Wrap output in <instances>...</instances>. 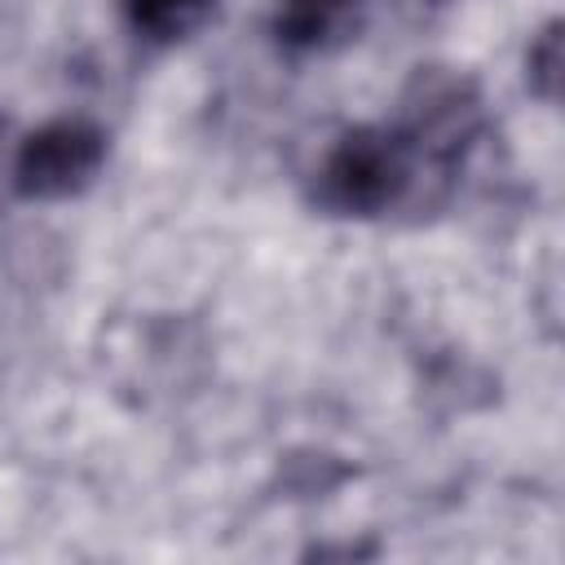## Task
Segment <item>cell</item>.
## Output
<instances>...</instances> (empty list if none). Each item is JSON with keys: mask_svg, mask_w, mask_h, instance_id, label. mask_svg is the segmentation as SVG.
Wrapping results in <instances>:
<instances>
[{"mask_svg": "<svg viewBox=\"0 0 565 565\" xmlns=\"http://www.w3.org/2000/svg\"><path fill=\"white\" fill-rule=\"evenodd\" d=\"M419 177V159L397 128H353L322 154L313 199L335 216H380L406 203Z\"/></svg>", "mask_w": 565, "mask_h": 565, "instance_id": "6da1fadb", "label": "cell"}, {"mask_svg": "<svg viewBox=\"0 0 565 565\" xmlns=\"http://www.w3.org/2000/svg\"><path fill=\"white\" fill-rule=\"evenodd\" d=\"M106 163V132L93 119L62 115L22 137L13 154V190L31 203H53L88 190Z\"/></svg>", "mask_w": 565, "mask_h": 565, "instance_id": "7a4b0ae2", "label": "cell"}, {"mask_svg": "<svg viewBox=\"0 0 565 565\" xmlns=\"http://www.w3.org/2000/svg\"><path fill=\"white\" fill-rule=\"evenodd\" d=\"M207 9H212V0H124V13L132 22V31L154 40V44L190 35L203 22Z\"/></svg>", "mask_w": 565, "mask_h": 565, "instance_id": "3957f363", "label": "cell"}, {"mask_svg": "<svg viewBox=\"0 0 565 565\" xmlns=\"http://www.w3.org/2000/svg\"><path fill=\"white\" fill-rule=\"evenodd\" d=\"M358 0H282L278 4V35L287 44H322L340 18L353 9Z\"/></svg>", "mask_w": 565, "mask_h": 565, "instance_id": "277c9868", "label": "cell"}, {"mask_svg": "<svg viewBox=\"0 0 565 565\" xmlns=\"http://www.w3.org/2000/svg\"><path fill=\"white\" fill-rule=\"evenodd\" d=\"M561 66H565V53H561V22H547L534 40H530V53H525V79H530V93L547 106H556L561 97Z\"/></svg>", "mask_w": 565, "mask_h": 565, "instance_id": "5b68a950", "label": "cell"}]
</instances>
